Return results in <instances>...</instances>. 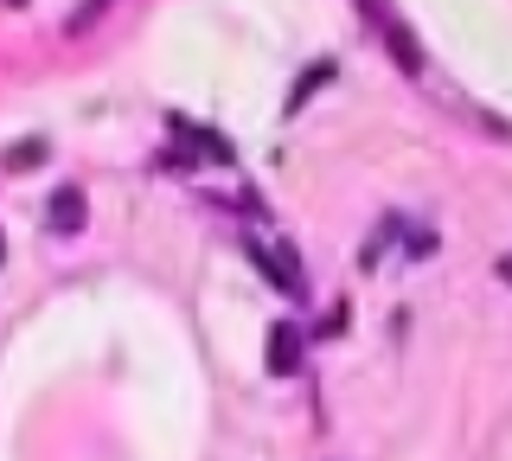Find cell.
Listing matches in <instances>:
<instances>
[{
    "instance_id": "8",
    "label": "cell",
    "mask_w": 512,
    "mask_h": 461,
    "mask_svg": "<svg viewBox=\"0 0 512 461\" xmlns=\"http://www.w3.org/2000/svg\"><path fill=\"white\" fill-rule=\"evenodd\" d=\"M493 269H500V282H506V289H512V250H506V257L493 263Z\"/></svg>"
},
{
    "instance_id": "6",
    "label": "cell",
    "mask_w": 512,
    "mask_h": 461,
    "mask_svg": "<svg viewBox=\"0 0 512 461\" xmlns=\"http://www.w3.org/2000/svg\"><path fill=\"white\" fill-rule=\"evenodd\" d=\"M327 77H333V58H320V65H308V71H301V77H295V90H288V103H282V109H288V116H295V109H301V103H308V97H314V90H320V84H327Z\"/></svg>"
},
{
    "instance_id": "4",
    "label": "cell",
    "mask_w": 512,
    "mask_h": 461,
    "mask_svg": "<svg viewBox=\"0 0 512 461\" xmlns=\"http://www.w3.org/2000/svg\"><path fill=\"white\" fill-rule=\"evenodd\" d=\"M84 218H90L84 186H58V193L45 199V225H52V237H77V231H84Z\"/></svg>"
},
{
    "instance_id": "3",
    "label": "cell",
    "mask_w": 512,
    "mask_h": 461,
    "mask_svg": "<svg viewBox=\"0 0 512 461\" xmlns=\"http://www.w3.org/2000/svg\"><path fill=\"white\" fill-rule=\"evenodd\" d=\"M167 129H173V141H180L186 154H205V161H218V167H231V161H237V148H231V141H224L218 129H205V122L167 116Z\"/></svg>"
},
{
    "instance_id": "10",
    "label": "cell",
    "mask_w": 512,
    "mask_h": 461,
    "mask_svg": "<svg viewBox=\"0 0 512 461\" xmlns=\"http://www.w3.org/2000/svg\"><path fill=\"white\" fill-rule=\"evenodd\" d=\"M7 7H26V0H7Z\"/></svg>"
},
{
    "instance_id": "2",
    "label": "cell",
    "mask_w": 512,
    "mask_h": 461,
    "mask_svg": "<svg viewBox=\"0 0 512 461\" xmlns=\"http://www.w3.org/2000/svg\"><path fill=\"white\" fill-rule=\"evenodd\" d=\"M301 353H308V333H301L295 321H276V327H269V346H263L269 378H295L301 372Z\"/></svg>"
},
{
    "instance_id": "9",
    "label": "cell",
    "mask_w": 512,
    "mask_h": 461,
    "mask_svg": "<svg viewBox=\"0 0 512 461\" xmlns=\"http://www.w3.org/2000/svg\"><path fill=\"white\" fill-rule=\"evenodd\" d=\"M0 263H7V237H0Z\"/></svg>"
},
{
    "instance_id": "7",
    "label": "cell",
    "mask_w": 512,
    "mask_h": 461,
    "mask_svg": "<svg viewBox=\"0 0 512 461\" xmlns=\"http://www.w3.org/2000/svg\"><path fill=\"white\" fill-rule=\"evenodd\" d=\"M96 13H109V0H84V7H77L71 20H64V33H71V39H84L90 26H96Z\"/></svg>"
},
{
    "instance_id": "5",
    "label": "cell",
    "mask_w": 512,
    "mask_h": 461,
    "mask_svg": "<svg viewBox=\"0 0 512 461\" xmlns=\"http://www.w3.org/2000/svg\"><path fill=\"white\" fill-rule=\"evenodd\" d=\"M39 161H52V141H45V135H26V141H13V148L0 154V173H32Z\"/></svg>"
},
{
    "instance_id": "1",
    "label": "cell",
    "mask_w": 512,
    "mask_h": 461,
    "mask_svg": "<svg viewBox=\"0 0 512 461\" xmlns=\"http://www.w3.org/2000/svg\"><path fill=\"white\" fill-rule=\"evenodd\" d=\"M244 257H250L256 269H263V276L276 282V289H282L288 301H301V295H308V276H301V257H295L288 244H263V237H244Z\"/></svg>"
}]
</instances>
